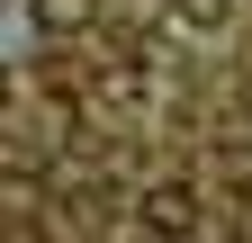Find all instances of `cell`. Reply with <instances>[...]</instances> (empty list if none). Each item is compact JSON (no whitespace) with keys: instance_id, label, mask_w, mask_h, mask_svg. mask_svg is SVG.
Returning <instances> with one entry per match:
<instances>
[{"instance_id":"3957f363","label":"cell","mask_w":252,"mask_h":243,"mask_svg":"<svg viewBox=\"0 0 252 243\" xmlns=\"http://www.w3.org/2000/svg\"><path fill=\"white\" fill-rule=\"evenodd\" d=\"M45 18H54V27H81V18H90V0H45Z\"/></svg>"},{"instance_id":"7a4b0ae2","label":"cell","mask_w":252,"mask_h":243,"mask_svg":"<svg viewBox=\"0 0 252 243\" xmlns=\"http://www.w3.org/2000/svg\"><path fill=\"white\" fill-rule=\"evenodd\" d=\"M162 9H171V27H180V36H225L243 0H162Z\"/></svg>"},{"instance_id":"6da1fadb","label":"cell","mask_w":252,"mask_h":243,"mask_svg":"<svg viewBox=\"0 0 252 243\" xmlns=\"http://www.w3.org/2000/svg\"><path fill=\"white\" fill-rule=\"evenodd\" d=\"M135 216H144L153 243H189L198 234V189H189V180H153V189L135 198Z\"/></svg>"}]
</instances>
